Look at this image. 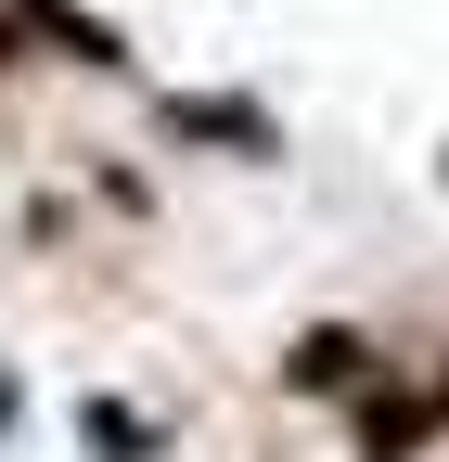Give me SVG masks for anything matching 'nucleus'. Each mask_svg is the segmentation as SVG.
<instances>
[{
  "label": "nucleus",
  "instance_id": "obj_5",
  "mask_svg": "<svg viewBox=\"0 0 449 462\" xmlns=\"http://www.w3.org/2000/svg\"><path fill=\"white\" fill-rule=\"evenodd\" d=\"M26 65V26H14V0H0V78H14Z\"/></svg>",
  "mask_w": 449,
  "mask_h": 462
},
{
  "label": "nucleus",
  "instance_id": "obj_4",
  "mask_svg": "<svg viewBox=\"0 0 449 462\" xmlns=\"http://www.w3.org/2000/svg\"><path fill=\"white\" fill-rule=\"evenodd\" d=\"M78 437H90L103 462H154V449H167L154 424H129V398H78Z\"/></svg>",
  "mask_w": 449,
  "mask_h": 462
},
{
  "label": "nucleus",
  "instance_id": "obj_3",
  "mask_svg": "<svg viewBox=\"0 0 449 462\" xmlns=\"http://www.w3.org/2000/svg\"><path fill=\"white\" fill-rule=\"evenodd\" d=\"M14 26H26V51L39 39H65V65H90V78H129V39L90 14V0H14Z\"/></svg>",
  "mask_w": 449,
  "mask_h": 462
},
{
  "label": "nucleus",
  "instance_id": "obj_1",
  "mask_svg": "<svg viewBox=\"0 0 449 462\" xmlns=\"http://www.w3.org/2000/svg\"><path fill=\"white\" fill-rule=\"evenodd\" d=\"M154 116H167L180 142H218V154H283L270 103H244V90H154Z\"/></svg>",
  "mask_w": 449,
  "mask_h": 462
},
{
  "label": "nucleus",
  "instance_id": "obj_6",
  "mask_svg": "<svg viewBox=\"0 0 449 462\" xmlns=\"http://www.w3.org/2000/svg\"><path fill=\"white\" fill-rule=\"evenodd\" d=\"M0 424H14V385H0Z\"/></svg>",
  "mask_w": 449,
  "mask_h": 462
},
{
  "label": "nucleus",
  "instance_id": "obj_2",
  "mask_svg": "<svg viewBox=\"0 0 449 462\" xmlns=\"http://www.w3.org/2000/svg\"><path fill=\"white\" fill-rule=\"evenodd\" d=\"M372 373H385V346H372V334H347V321H308V334H296V360H283V385H296V398H360Z\"/></svg>",
  "mask_w": 449,
  "mask_h": 462
}]
</instances>
